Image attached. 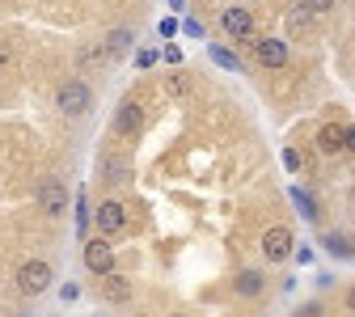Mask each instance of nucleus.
<instances>
[{"label":"nucleus","mask_w":355,"mask_h":317,"mask_svg":"<svg viewBox=\"0 0 355 317\" xmlns=\"http://www.w3.org/2000/svg\"><path fill=\"white\" fill-rule=\"evenodd\" d=\"M17 288H21V296L47 292V288H51V262H47V258H26V262L17 266Z\"/></svg>","instance_id":"f257e3e1"},{"label":"nucleus","mask_w":355,"mask_h":317,"mask_svg":"<svg viewBox=\"0 0 355 317\" xmlns=\"http://www.w3.org/2000/svg\"><path fill=\"white\" fill-rule=\"evenodd\" d=\"M55 106H60L68 119H80V114H89V106H94V89H89L85 80H68V85H60Z\"/></svg>","instance_id":"f03ea898"},{"label":"nucleus","mask_w":355,"mask_h":317,"mask_svg":"<svg viewBox=\"0 0 355 317\" xmlns=\"http://www.w3.org/2000/svg\"><path fill=\"white\" fill-rule=\"evenodd\" d=\"M80 258H85V266L94 271V275H110L114 262H119L110 237H85V241H80Z\"/></svg>","instance_id":"7ed1b4c3"},{"label":"nucleus","mask_w":355,"mask_h":317,"mask_svg":"<svg viewBox=\"0 0 355 317\" xmlns=\"http://www.w3.org/2000/svg\"><path fill=\"white\" fill-rule=\"evenodd\" d=\"M262 258H266V262H284V258H292V229H284V224L266 229V233H262Z\"/></svg>","instance_id":"20e7f679"},{"label":"nucleus","mask_w":355,"mask_h":317,"mask_svg":"<svg viewBox=\"0 0 355 317\" xmlns=\"http://www.w3.org/2000/svg\"><path fill=\"white\" fill-rule=\"evenodd\" d=\"M98 229H102V237H119V233L127 229V207H123L119 199H106V203L98 207Z\"/></svg>","instance_id":"39448f33"},{"label":"nucleus","mask_w":355,"mask_h":317,"mask_svg":"<svg viewBox=\"0 0 355 317\" xmlns=\"http://www.w3.org/2000/svg\"><path fill=\"white\" fill-rule=\"evenodd\" d=\"M220 26H225V34H233V38H250V34H254V17H250V9H241V5H233V9L220 13Z\"/></svg>","instance_id":"423d86ee"},{"label":"nucleus","mask_w":355,"mask_h":317,"mask_svg":"<svg viewBox=\"0 0 355 317\" xmlns=\"http://www.w3.org/2000/svg\"><path fill=\"white\" fill-rule=\"evenodd\" d=\"M254 55H258V64H262V68H284V64L292 60V51H288V42H279V38H262Z\"/></svg>","instance_id":"0eeeda50"},{"label":"nucleus","mask_w":355,"mask_h":317,"mask_svg":"<svg viewBox=\"0 0 355 317\" xmlns=\"http://www.w3.org/2000/svg\"><path fill=\"white\" fill-rule=\"evenodd\" d=\"M114 127H119V131H131V135H136V131L144 127V106H140L136 98L119 102V110H114Z\"/></svg>","instance_id":"6e6552de"},{"label":"nucleus","mask_w":355,"mask_h":317,"mask_svg":"<svg viewBox=\"0 0 355 317\" xmlns=\"http://www.w3.org/2000/svg\"><path fill=\"white\" fill-rule=\"evenodd\" d=\"M38 207H42V216H60L68 207V191L60 182H42L38 187Z\"/></svg>","instance_id":"1a4fd4ad"},{"label":"nucleus","mask_w":355,"mask_h":317,"mask_svg":"<svg viewBox=\"0 0 355 317\" xmlns=\"http://www.w3.org/2000/svg\"><path fill=\"white\" fill-rule=\"evenodd\" d=\"M262 288H266V275H262L258 266L241 271V275H237V284H233V292H237L241 300H254V296H262Z\"/></svg>","instance_id":"9d476101"},{"label":"nucleus","mask_w":355,"mask_h":317,"mask_svg":"<svg viewBox=\"0 0 355 317\" xmlns=\"http://www.w3.org/2000/svg\"><path fill=\"white\" fill-rule=\"evenodd\" d=\"M102 296H106L110 305H127V300H131V284L110 271V275H102Z\"/></svg>","instance_id":"9b49d317"},{"label":"nucleus","mask_w":355,"mask_h":317,"mask_svg":"<svg viewBox=\"0 0 355 317\" xmlns=\"http://www.w3.org/2000/svg\"><path fill=\"white\" fill-rule=\"evenodd\" d=\"M343 135H347V127L343 123H326L322 131H318V148L330 157V153H343Z\"/></svg>","instance_id":"f8f14e48"},{"label":"nucleus","mask_w":355,"mask_h":317,"mask_svg":"<svg viewBox=\"0 0 355 317\" xmlns=\"http://www.w3.org/2000/svg\"><path fill=\"white\" fill-rule=\"evenodd\" d=\"M127 47H131V30H127V26H119V30L106 34V55H110V60L127 55Z\"/></svg>","instance_id":"ddd939ff"},{"label":"nucleus","mask_w":355,"mask_h":317,"mask_svg":"<svg viewBox=\"0 0 355 317\" xmlns=\"http://www.w3.org/2000/svg\"><path fill=\"white\" fill-rule=\"evenodd\" d=\"M207 60H211V64H220L225 72H241V60H237L229 47H220V42H211V47H207Z\"/></svg>","instance_id":"4468645a"},{"label":"nucleus","mask_w":355,"mask_h":317,"mask_svg":"<svg viewBox=\"0 0 355 317\" xmlns=\"http://www.w3.org/2000/svg\"><path fill=\"white\" fill-rule=\"evenodd\" d=\"M322 246H326L330 254H338V258H355V241H347L343 233H326V237H322Z\"/></svg>","instance_id":"2eb2a0df"},{"label":"nucleus","mask_w":355,"mask_h":317,"mask_svg":"<svg viewBox=\"0 0 355 317\" xmlns=\"http://www.w3.org/2000/svg\"><path fill=\"white\" fill-rule=\"evenodd\" d=\"M72 199H76V233H80V241H85V237H89V203H85V191H76Z\"/></svg>","instance_id":"dca6fc26"},{"label":"nucleus","mask_w":355,"mask_h":317,"mask_svg":"<svg viewBox=\"0 0 355 317\" xmlns=\"http://www.w3.org/2000/svg\"><path fill=\"white\" fill-rule=\"evenodd\" d=\"M292 203L300 207V216H304V220H318V207H313V199H309V191L292 187Z\"/></svg>","instance_id":"f3484780"},{"label":"nucleus","mask_w":355,"mask_h":317,"mask_svg":"<svg viewBox=\"0 0 355 317\" xmlns=\"http://www.w3.org/2000/svg\"><path fill=\"white\" fill-rule=\"evenodd\" d=\"M102 173H106V182L114 187V182H123V178H127V169L119 165V157H106V165H102Z\"/></svg>","instance_id":"a211bd4d"},{"label":"nucleus","mask_w":355,"mask_h":317,"mask_svg":"<svg viewBox=\"0 0 355 317\" xmlns=\"http://www.w3.org/2000/svg\"><path fill=\"white\" fill-rule=\"evenodd\" d=\"M165 89H169V94H187V89H191V76H187V72H169V76H165Z\"/></svg>","instance_id":"6ab92c4d"},{"label":"nucleus","mask_w":355,"mask_h":317,"mask_svg":"<svg viewBox=\"0 0 355 317\" xmlns=\"http://www.w3.org/2000/svg\"><path fill=\"white\" fill-rule=\"evenodd\" d=\"M300 165H304V157H300V148H284V169H288V173H296Z\"/></svg>","instance_id":"aec40b11"},{"label":"nucleus","mask_w":355,"mask_h":317,"mask_svg":"<svg viewBox=\"0 0 355 317\" xmlns=\"http://www.w3.org/2000/svg\"><path fill=\"white\" fill-rule=\"evenodd\" d=\"M136 64H140V68H153V64H157V47H140V51H136Z\"/></svg>","instance_id":"412c9836"},{"label":"nucleus","mask_w":355,"mask_h":317,"mask_svg":"<svg viewBox=\"0 0 355 317\" xmlns=\"http://www.w3.org/2000/svg\"><path fill=\"white\" fill-rule=\"evenodd\" d=\"M60 300H64V305L80 300V284H64V288H60Z\"/></svg>","instance_id":"4be33fe9"},{"label":"nucleus","mask_w":355,"mask_h":317,"mask_svg":"<svg viewBox=\"0 0 355 317\" xmlns=\"http://www.w3.org/2000/svg\"><path fill=\"white\" fill-rule=\"evenodd\" d=\"M304 9H309V13H330L334 0H304Z\"/></svg>","instance_id":"5701e85b"},{"label":"nucleus","mask_w":355,"mask_h":317,"mask_svg":"<svg viewBox=\"0 0 355 317\" xmlns=\"http://www.w3.org/2000/svg\"><path fill=\"white\" fill-rule=\"evenodd\" d=\"M309 17H313V13H309V9H304V5H296V9H292V26H304V22H309Z\"/></svg>","instance_id":"b1692460"},{"label":"nucleus","mask_w":355,"mask_h":317,"mask_svg":"<svg viewBox=\"0 0 355 317\" xmlns=\"http://www.w3.org/2000/svg\"><path fill=\"white\" fill-rule=\"evenodd\" d=\"M182 30H187V34H191V38H203V26H199V22H195V17H187V22H182Z\"/></svg>","instance_id":"393cba45"},{"label":"nucleus","mask_w":355,"mask_h":317,"mask_svg":"<svg viewBox=\"0 0 355 317\" xmlns=\"http://www.w3.org/2000/svg\"><path fill=\"white\" fill-rule=\"evenodd\" d=\"M5 64H13V47H9L5 38H0V68H5Z\"/></svg>","instance_id":"a878e982"},{"label":"nucleus","mask_w":355,"mask_h":317,"mask_svg":"<svg viewBox=\"0 0 355 317\" xmlns=\"http://www.w3.org/2000/svg\"><path fill=\"white\" fill-rule=\"evenodd\" d=\"M343 148H347V153H355V123H351V127H347V135H343Z\"/></svg>","instance_id":"bb28decb"},{"label":"nucleus","mask_w":355,"mask_h":317,"mask_svg":"<svg viewBox=\"0 0 355 317\" xmlns=\"http://www.w3.org/2000/svg\"><path fill=\"white\" fill-rule=\"evenodd\" d=\"M296 317H322V305H304V309H300Z\"/></svg>","instance_id":"cd10ccee"},{"label":"nucleus","mask_w":355,"mask_h":317,"mask_svg":"<svg viewBox=\"0 0 355 317\" xmlns=\"http://www.w3.org/2000/svg\"><path fill=\"white\" fill-rule=\"evenodd\" d=\"M347 309H351V313H355V288H351V292H347Z\"/></svg>","instance_id":"c85d7f7f"},{"label":"nucleus","mask_w":355,"mask_h":317,"mask_svg":"<svg viewBox=\"0 0 355 317\" xmlns=\"http://www.w3.org/2000/svg\"><path fill=\"white\" fill-rule=\"evenodd\" d=\"M169 317H187V313H169Z\"/></svg>","instance_id":"c756f323"},{"label":"nucleus","mask_w":355,"mask_h":317,"mask_svg":"<svg viewBox=\"0 0 355 317\" xmlns=\"http://www.w3.org/2000/svg\"><path fill=\"white\" fill-rule=\"evenodd\" d=\"M351 207H355V195H351Z\"/></svg>","instance_id":"7c9ffc66"}]
</instances>
